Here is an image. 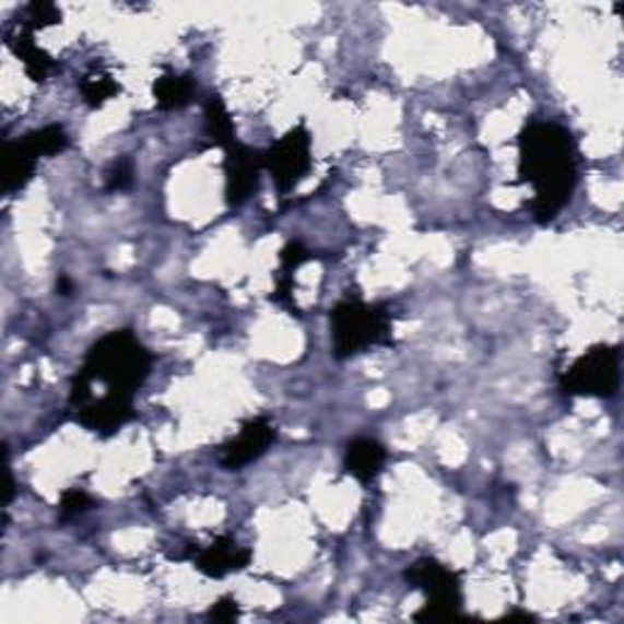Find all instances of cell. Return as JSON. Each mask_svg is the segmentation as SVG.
I'll return each mask as SVG.
<instances>
[{"mask_svg":"<svg viewBox=\"0 0 624 624\" xmlns=\"http://www.w3.org/2000/svg\"><path fill=\"white\" fill-rule=\"evenodd\" d=\"M520 176L532 184V215L539 225H552L570 203L578 186V146L564 125L532 120L520 132Z\"/></svg>","mask_w":624,"mask_h":624,"instance_id":"obj_1","label":"cell"},{"mask_svg":"<svg viewBox=\"0 0 624 624\" xmlns=\"http://www.w3.org/2000/svg\"><path fill=\"white\" fill-rule=\"evenodd\" d=\"M154 366V356L132 330H113L95 342L83 358L76 376L71 378L69 410L91 398V388L101 384V396L132 398L144 386Z\"/></svg>","mask_w":624,"mask_h":624,"instance_id":"obj_2","label":"cell"},{"mask_svg":"<svg viewBox=\"0 0 624 624\" xmlns=\"http://www.w3.org/2000/svg\"><path fill=\"white\" fill-rule=\"evenodd\" d=\"M332 356L337 362L352 358L372 346L393 344V317L386 305L364 301H342L330 310Z\"/></svg>","mask_w":624,"mask_h":624,"instance_id":"obj_3","label":"cell"},{"mask_svg":"<svg viewBox=\"0 0 624 624\" xmlns=\"http://www.w3.org/2000/svg\"><path fill=\"white\" fill-rule=\"evenodd\" d=\"M403 578L410 588L422 590L427 602L417 610L412 620L415 622H444V620H461V578L454 574L449 566H444L437 558H417L403 570Z\"/></svg>","mask_w":624,"mask_h":624,"instance_id":"obj_4","label":"cell"},{"mask_svg":"<svg viewBox=\"0 0 624 624\" xmlns=\"http://www.w3.org/2000/svg\"><path fill=\"white\" fill-rule=\"evenodd\" d=\"M620 388V349L596 344L580 354L562 376V393L578 398H612Z\"/></svg>","mask_w":624,"mask_h":624,"instance_id":"obj_5","label":"cell"},{"mask_svg":"<svg viewBox=\"0 0 624 624\" xmlns=\"http://www.w3.org/2000/svg\"><path fill=\"white\" fill-rule=\"evenodd\" d=\"M313 168V137L298 125L263 152V172H269L281 196L291 193Z\"/></svg>","mask_w":624,"mask_h":624,"instance_id":"obj_6","label":"cell"},{"mask_svg":"<svg viewBox=\"0 0 624 624\" xmlns=\"http://www.w3.org/2000/svg\"><path fill=\"white\" fill-rule=\"evenodd\" d=\"M263 172V152L249 144L235 142L225 150V200L232 208H242L257 193Z\"/></svg>","mask_w":624,"mask_h":624,"instance_id":"obj_7","label":"cell"},{"mask_svg":"<svg viewBox=\"0 0 624 624\" xmlns=\"http://www.w3.org/2000/svg\"><path fill=\"white\" fill-rule=\"evenodd\" d=\"M276 441V427L267 417L247 420L237 437H232L220 449V463L225 471H242L249 463L261 459L269 451L271 444Z\"/></svg>","mask_w":624,"mask_h":624,"instance_id":"obj_8","label":"cell"},{"mask_svg":"<svg viewBox=\"0 0 624 624\" xmlns=\"http://www.w3.org/2000/svg\"><path fill=\"white\" fill-rule=\"evenodd\" d=\"M71 412L81 427L108 439L134 417V400L120 396H91V400Z\"/></svg>","mask_w":624,"mask_h":624,"instance_id":"obj_9","label":"cell"},{"mask_svg":"<svg viewBox=\"0 0 624 624\" xmlns=\"http://www.w3.org/2000/svg\"><path fill=\"white\" fill-rule=\"evenodd\" d=\"M190 558H193V566L203 576L225 578L229 574H237V570H245L251 564V552L247 546H242L237 539L217 537L208 546L196 549Z\"/></svg>","mask_w":624,"mask_h":624,"instance_id":"obj_10","label":"cell"},{"mask_svg":"<svg viewBox=\"0 0 624 624\" xmlns=\"http://www.w3.org/2000/svg\"><path fill=\"white\" fill-rule=\"evenodd\" d=\"M388 451L380 441L368 437H356L346 444L344 451V469L354 475L358 483H372L384 469Z\"/></svg>","mask_w":624,"mask_h":624,"instance_id":"obj_11","label":"cell"},{"mask_svg":"<svg viewBox=\"0 0 624 624\" xmlns=\"http://www.w3.org/2000/svg\"><path fill=\"white\" fill-rule=\"evenodd\" d=\"M5 42H8V47L13 55L23 61V67H25V73L32 79V81H47L49 76V71L57 67L55 59H51L45 49H39L37 47V42H35V32L27 30L25 25H17L13 32H8L5 35Z\"/></svg>","mask_w":624,"mask_h":624,"instance_id":"obj_12","label":"cell"},{"mask_svg":"<svg viewBox=\"0 0 624 624\" xmlns=\"http://www.w3.org/2000/svg\"><path fill=\"white\" fill-rule=\"evenodd\" d=\"M39 156L30 150V144L23 140H8L3 146V190L5 193H15L23 190L32 176H35V166Z\"/></svg>","mask_w":624,"mask_h":624,"instance_id":"obj_13","label":"cell"},{"mask_svg":"<svg viewBox=\"0 0 624 624\" xmlns=\"http://www.w3.org/2000/svg\"><path fill=\"white\" fill-rule=\"evenodd\" d=\"M196 81L181 73H164L154 81V103L158 110H184L196 98Z\"/></svg>","mask_w":624,"mask_h":624,"instance_id":"obj_14","label":"cell"},{"mask_svg":"<svg viewBox=\"0 0 624 624\" xmlns=\"http://www.w3.org/2000/svg\"><path fill=\"white\" fill-rule=\"evenodd\" d=\"M203 113H205V137L210 140V144L227 150L229 144L237 142L235 122H232L227 105H225V101L220 98L217 93L208 95Z\"/></svg>","mask_w":624,"mask_h":624,"instance_id":"obj_15","label":"cell"},{"mask_svg":"<svg viewBox=\"0 0 624 624\" xmlns=\"http://www.w3.org/2000/svg\"><path fill=\"white\" fill-rule=\"evenodd\" d=\"M79 93H81V98H83V103L89 105V108L98 110V108H103L105 103L113 101L115 95L120 93V83L115 81L110 73L93 71V73H86V76L79 81Z\"/></svg>","mask_w":624,"mask_h":624,"instance_id":"obj_16","label":"cell"},{"mask_svg":"<svg viewBox=\"0 0 624 624\" xmlns=\"http://www.w3.org/2000/svg\"><path fill=\"white\" fill-rule=\"evenodd\" d=\"M25 142L30 144V150L35 152L39 158L42 156H57L61 152H67L69 134L61 125H47V127H39V130H35V132H27Z\"/></svg>","mask_w":624,"mask_h":624,"instance_id":"obj_17","label":"cell"},{"mask_svg":"<svg viewBox=\"0 0 624 624\" xmlns=\"http://www.w3.org/2000/svg\"><path fill=\"white\" fill-rule=\"evenodd\" d=\"M59 23H61V10L55 3H47V0H32V3L25 8L23 20H20V25H25L32 32Z\"/></svg>","mask_w":624,"mask_h":624,"instance_id":"obj_18","label":"cell"},{"mask_svg":"<svg viewBox=\"0 0 624 624\" xmlns=\"http://www.w3.org/2000/svg\"><path fill=\"white\" fill-rule=\"evenodd\" d=\"M91 507H93V498L86 491L69 488V491L61 493V501H59L61 520H73V517L89 513Z\"/></svg>","mask_w":624,"mask_h":624,"instance_id":"obj_19","label":"cell"},{"mask_svg":"<svg viewBox=\"0 0 624 624\" xmlns=\"http://www.w3.org/2000/svg\"><path fill=\"white\" fill-rule=\"evenodd\" d=\"M134 181V166L130 158H115L105 172V190H127Z\"/></svg>","mask_w":624,"mask_h":624,"instance_id":"obj_20","label":"cell"},{"mask_svg":"<svg viewBox=\"0 0 624 624\" xmlns=\"http://www.w3.org/2000/svg\"><path fill=\"white\" fill-rule=\"evenodd\" d=\"M310 259H313V254L308 247L301 245V242H289V245L281 249V271L285 273L298 271L303 263Z\"/></svg>","mask_w":624,"mask_h":624,"instance_id":"obj_21","label":"cell"},{"mask_svg":"<svg viewBox=\"0 0 624 624\" xmlns=\"http://www.w3.org/2000/svg\"><path fill=\"white\" fill-rule=\"evenodd\" d=\"M239 617V605L235 598H220L217 602H213V608L208 610V620H215V622H235Z\"/></svg>","mask_w":624,"mask_h":624,"instance_id":"obj_22","label":"cell"},{"mask_svg":"<svg viewBox=\"0 0 624 624\" xmlns=\"http://www.w3.org/2000/svg\"><path fill=\"white\" fill-rule=\"evenodd\" d=\"M57 291H59V295H63V298H67V295L73 293V283L67 276H59L57 279Z\"/></svg>","mask_w":624,"mask_h":624,"instance_id":"obj_23","label":"cell"},{"mask_svg":"<svg viewBox=\"0 0 624 624\" xmlns=\"http://www.w3.org/2000/svg\"><path fill=\"white\" fill-rule=\"evenodd\" d=\"M513 620H525V622H532L534 617H532V615H527V612H513V615H507V622H513Z\"/></svg>","mask_w":624,"mask_h":624,"instance_id":"obj_24","label":"cell"}]
</instances>
